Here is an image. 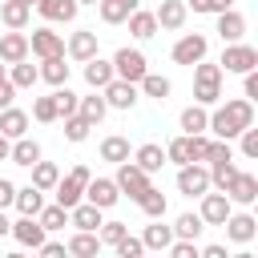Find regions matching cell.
I'll use <instances>...</instances> for the list:
<instances>
[{"label": "cell", "mask_w": 258, "mask_h": 258, "mask_svg": "<svg viewBox=\"0 0 258 258\" xmlns=\"http://www.w3.org/2000/svg\"><path fill=\"white\" fill-rule=\"evenodd\" d=\"M246 125H254V101H226L218 113H210V121H206V129H214L222 141H230V137H238Z\"/></svg>", "instance_id": "6da1fadb"}, {"label": "cell", "mask_w": 258, "mask_h": 258, "mask_svg": "<svg viewBox=\"0 0 258 258\" xmlns=\"http://www.w3.org/2000/svg\"><path fill=\"white\" fill-rule=\"evenodd\" d=\"M194 101L198 105H214L218 97H222V69L218 64H206V56L198 60V69H194Z\"/></svg>", "instance_id": "7a4b0ae2"}, {"label": "cell", "mask_w": 258, "mask_h": 258, "mask_svg": "<svg viewBox=\"0 0 258 258\" xmlns=\"http://www.w3.org/2000/svg\"><path fill=\"white\" fill-rule=\"evenodd\" d=\"M93 173L85 169V165H73V173L64 177V181H56L52 189H56V206H64V210H73L77 202H81V194H85V181H89Z\"/></svg>", "instance_id": "3957f363"}, {"label": "cell", "mask_w": 258, "mask_h": 258, "mask_svg": "<svg viewBox=\"0 0 258 258\" xmlns=\"http://www.w3.org/2000/svg\"><path fill=\"white\" fill-rule=\"evenodd\" d=\"M258 64V48H250V44H238V40H230V48L222 52V60H218V69L222 73H250Z\"/></svg>", "instance_id": "277c9868"}, {"label": "cell", "mask_w": 258, "mask_h": 258, "mask_svg": "<svg viewBox=\"0 0 258 258\" xmlns=\"http://www.w3.org/2000/svg\"><path fill=\"white\" fill-rule=\"evenodd\" d=\"M149 69H145V56L137 52V48H117V56H113V77H121V81H141Z\"/></svg>", "instance_id": "5b68a950"}, {"label": "cell", "mask_w": 258, "mask_h": 258, "mask_svg": "<svg viewBox=\"0 0 258 258\" xmlns=\"http://www.w3.org/2000/svg\"><path fill=\"white\" fill-rule=\"evenodd\" d=\"M177 189H181L185 198H202V194L210 189V169H202L198 161H185V165L177 169Z\"/></svg>", "instance_id": "8992f818"}, {"label": "cell", "mask_w": 258, "mask_h": 258, "mask_svg": "<svg viewBox=\"0 0 258 258\" xmlns=\"http://www.w3.org/2000/svg\"><path fill=\"white\" fill-rule=\"evenodd\" d=\"M113 181H117V189H121V194H129L133 202H137V194H141V189H149V173H145L141 165H133V161H121V169H117V177H113Z\"/></svg>", "instance_id": "52a82bcc"}, {"label": "cell", "mask_w": 258, "mask_h": 258, "mask_svg": "<svg viewBox=\"0 0 258 258\" xmlns=\"http://www.w3.org/2000/svg\"><path fill=\"white\" fill-rule=\"evenodd\" d=\"M85 198H89L93 206L109 210V206H117L121 189H117V181H109V177H89V181H85Z\"/></svg>", "instance_id": "ba28073f"}, {"label": "cell", "mask_w": 258, "mask_h": 258, "mask_svg": "<svg viewBox=\"0 0 258 258\" xmlns=\"http://www.w3.org/2000/svg\"><path fill=\"white\" fill-rule=\"evenodd\" d=\"M20 246H40L44 242V226H40V218H32V214H20V222H12V230H8Z\"/></svg>", "instance_id": "9c48e42d"}, {"label": "cell", "mask_w": 258, "mask_h": 258, "mask_svg": "<svg viewBox=\"0 0 258 258\" xmlns=\"http://www.w3.org/2000/svg\"><path fill=\"white\" fill-rule=\"evenodd\" d=\"M206 36H198V32H189V36H181L177 44H173V60L177 64H198L202 56H206Z\"/></svg>", "instance_id": "30bf717a"}, {"label": "cell", "mask_w": 258, "mask_h": 258, "mask_svg": "<svg viewBox=\"0 0 258 258\" xmlns=\"http://www.w3.org/2000/svg\"><path fill=\"white\" fill-rule=\"evenodd\" d=\"M105 105H113V109H133V105H137V89H133V81L113 77V81L105 85Z\"/></svg>", "instance_id": "8fae6325"}, {"label": "cell", "mask_w": 258, "mask_h": 258, "mask_svg": "<svg viewBox=\"0 0 258 258\" xmlns=\"http://www.w3.org/2000/svg\"><path fill=\"white\" fill-rule=\"evenodd\" d=\"M28 48L44 60V56H64V40L56 36V32H48V28H36L32 32V40H28Z\"/></svg>", "instance_id": "7c38bea8"}, {"label": "cell", "mask_w": 258, "mask_h": 258, "mask_svg": "<svg viewBox=\"0 0 258 258\" xmlns=\"http://www.w3.org/2000/svg\"><path fill=\"white\" fill-rule=\"evenodd\" d=\"M24 56H28V36H24L20 28L4 32V36H0V60L16 64V60H24Z\"/></svg>", "instance_id": "4fadbf2b"}, {"label": "cell", "mask_w": 258, "mask_h": 258, "mask_svg": "<svg viewBox=\"0 0 258 258\" xmlns=\"http://www.w3.org/2000/svg\"><path fill=\"white\" fill-rule=\"evenodd\" d=\"M226 198H230V202H238V206H250V202L258 198V177H254V173H242V169H238V177L230 181Z\"/></svg>", "instance_id": "5bb4252c"}, {"label": "cell", "mask_w": 258, "mask_h": 258, "mask_svg": "<svg viewBox=\"0 0 258 258\" xmlns=\"http://www.w3.org/2000/svg\"><path fill=\"white\" fill-rule=\"evenodd\" d=\"M226 218H230V198L226 194H202V222L222 226Z\"/></svg>", "instance_id": "9a60e30c"}, {"label": "cell", "mask_w": 258, "mask_h": 258, "mask_svg": "<svg viewBox=\"0 0 258 258\" xmlns=\"http://www.w3.org/2000/svg\"><path fill=\"white\" fill-rule=\"evenodd\" d=\"M153 20H157V28H181L185 24V0H161Z\"/></svg>", "instance_id": "2e32d148"}, {"label": "cell", "mask_w": 258, "mask_h": 258, "mask_svg": "<svg viewBox=\"0 0 258 258\" xmlns=\"http://www.w3.org/2000/svg\"><path fill=\"white\" fill-rule=\"evenodd\" d=\"M24 129H28V113L24 109H0V133L8 137V141H16V137H24Z\"/></svg>", "instance_id": "e0dca14e"}, {"label": "cell", "mask_w": 258, "mask_h": 258, "mask_svg": "<svg viewBox=\"0 0 258 258\" xmlns=\"http://www.w3.org/2000/svg\"><path fill=\"white\" fill-rule=\"evenodd\" d=\"M64 250L77 254V258H93V254L101 250V238H97V230H77V234L64 242Z\"/></svg>", "instance_id": "ac0fdd59"}, {"label": "cell", "mask_w": 258, "mask_h": 258, "mask_svg": "<svg viewBox=\"0 0 258 258\" xmlns=\"http://www.w3.org/2000/svg\"><path fill=\"white\" fill-rule=\"evenodd\" d=\"M222 226H226V234H230L234 242H250V238L258 234V222H254L250 214H230Z\"/></svg>", "instance_id": "d6986e66"}, {"label": "cell", "mask_w": 258, "mask_h": 258, "mask_svg": "<svg viewBox=\"0 0 258 258\" xmlns=\"http://www.w3.org/2000/svg\"><path fill=\"white\" fill-rule=\"evenodd\" d=\"M36 8H40L44 20H64V24H69L81 4H77V0H36Z\"/></svg>", "instance_id": "ffe728a7"}, {"label": "cell", "mask_w": 258, "mask_h": 258, "mask_svg": "<svg viewBox=\"0 0 258 258\" xmlns=\"http://www.w3.org/2000/svg\"><path fill=\"white\" fill-rule=\"evenodd\" d=\"M85 81H89L93 89H105V85L113 81V60H101V56H89V60H85Z\"/></svg>", "instance_id": "44dd1931"}, {"label": "cell", "mask_w": 258, "mask_h": 258, "mask_svg": "<svg viewBox=\"0 0 258 258\" xmlns=\"http://www.w3.org/2000/svg\"><path fill=\"white\" fill-rule=\"evenodd\" d=\"M69 222H73L77 230H97V226H101V206H93V202L81 206V202H77V206L69 210Z\"/></svg>", "instance_id": "7402d4cb"}, {"label": "cell", "mask_w": 258, "mask_h": 258, "mask_svg": "<svg viewBox=\"0 0 258 258\" xmlns=\"http://www.w3.org/2000/svg\"><path fill=\"white\" fill-rule=\"evenodd\" d=\"M218 16V32H222V40H242V32H246V20L234 12V8H226V12H214Z\"/></svg>", "instance_id": "603a6c76"}, {"label": "cell", "mask_w": 258, "mask_h": 258, "mask_svg": "<svg viewBox=\"0 0 258 258\" xmlns=\"http://www.w3.org/2000/svg\"><path fill=\"white\" fill-rule=\"evenodd\" d=\"M12 206L20 210V214H40V206H44V189H36V185H24V189H16V198H12Z\"/></svg>", "instance_id": "cb8c5ba5"}, {"label": "cell", "mask_w": 258, "mask_h": 258, "mask_svg": "<svg viewBox=\"0 0 258 258\" xmlns=\"http://www.w3.org/2000/svg\"><path fill=\"white\" fill-rule=\"evenodd\" d=\"M125 20H129V32H133L137 40H149V36L157 32V20H153V12H141V8H133Z\"/></svg>", "instance_id": "d4e9b609"}, {"label": "cell", "mask_w": 258, "mask_h": 258, "mask_svg": "<svg viewBox=\"0 0 258 258\" xmlns=\"http://www.w3.org/2000/svg\"><path fill=\"white\" fill-rule=\"evenodd\" d=\"M69 52H73L77 60H89V56H97V32H89V28L73 32V40H69Z\"/></svg>", "instance_id": "484cf974"}, {"label": "cell", "mask_w": 258, "mask_h": 258, "mask_svg": "<svg viewBox=\"0 0 258 258\" xmlns=\"http://www.w3.org/2000/svg\"><path fill=\"white\" fill-rule=\"evenodd\" d=\"M137 8V0H101V20L105 24H125V16Z\"/></svg>", "instance_id": "4316f807"}, {"label": "cell", "mask_w": 258, "mask_h": 258, "mask_svg": "<svg viewBox=\"0 0 258 258\" xmlns=\"http://www.w3.org/2000/svg\"><path fill=\"white\" fill-rule=\"evenodd\" d=\"M133 165H141L145 173H157V169L165 165V149L149 141V145H141V149H137V161H133Z\"/></svg>", "instance_id": "83f0119b"}, {"label": "cell", "mask_w": 258, "mask_h": 258, "mask_svg": "<svg viewBox=\"0 0 258 258\" xmlns=\"http://www.w3.org/2000/svg\"><path fill=\"white\" fill-rule=\"evenodd\" d=\"M145 250H169V242H173V226H161V218H157V226H145Z\"/></svg>", "instance_id": "f1b7e54d"}, {"label": "cell", "mask_w": 258, "mask_h": 258, "mask_svg": "<svg viewBox=\"0 0 258 258\" xmlns=\"http://www.w3.org/2000/svg\"><path fill=\"white\" fill-rule=\"evenodd\" d=\"M28 12H32V8L20 4V0H4V4H0V20H4L8 28H24V24H28Z\"/></svg>", "instance_id": "f546056e"}, {"label": "cell", "mask_w": 258, "mask_h": 258, "mask_svg": "<svg viewBox=\"0 0 258 258\" xmlns=\"http://www.w3.org/2000/svg\"><path fill=\"white\" fill-rule=\"evenodd\" d=\"M48 85H69V64H64V56H44V69H36Z\"/></svg>", "instance_id": "4dcf8cb0"}, {"label": "cell", "mask_w": 258, "mask_h": 258, "mask_svg": "<svg viewBox=\"0 0 258 258\" xmlns=\"http://www.w3.org/2000/svg\"><path fill=\"white\" fill-rule=\"evenodd\" d=\"M77 113H81L89 125H101V121H105V113H109V105H105V97H81Z\"/></svg>", "instance_id": "1f68e13d"}, {"label": "cell", "mask_w": 258, "mask_h": 258, "mask_svg": "<svg viewBox=\"0 0 258 258\" xmlns=\"http://www.w3.org/2000/svg\"><path fill=\"white\" fill-rule=\"evenodd\" d=\"M8 157H12L16 165H32V161H40V145L28 141V137H16V145L8 149Z\"/></svg>", "instance_id": "d6a6232c"}, {"label": "cell", "mask_w": 258, "mask_h": 258, "mask_svg": "<svg viewBox=\"0 0 258 258\" xmlns=\"http://www.w3.org/2000/svg\"><path fill=\"white\" fill-rule=\"evenodd\" d=\"M56 181H60V169L52 161H32V185L36 189H52Z\"/></svg>", "instance_id": "836d02e7"}, {"label": "cell", "mask_w": 258, "mask_h": 258, "mask_svg": "<svg viewBox=\"0 0 258 258\" xmlns=\"http://www.w3.org/2000/svg\"><path fill=\"white\" fill-rule=\"evenodd\" d=\"M137 206H141L149 218H165V194H161V189H153V185L137 194Z\"/></svg>", "instance_id": "e575fe53"}, {"label": "cell", "mask_w": 258, "mask_h": 258, "mask_svg": "<svg viewBox=\"0 0 258 258\" xmlns=\"http://www.w3.org/2000/svg\"><path fill=\"white\" fill-rule=\"evenodd\" d=\"M206 121H210L206 105H189V109H181V129H185V133H206Z\"/></svg>", "instance_id": "d590c367"}, {"label": "cell", "mask_w": 258, "mask_h": 258, "mask_svg": "<svg viewBox=\"0 0 258 258\" xmlns=\"http://www.w3.org/2000/svg\"><path fill=\"white\" fill-rule=\"evenodd\" d=\"M234 177H238V165H234V161H214V165H210V185H218L222 194L230 189Z\"/></svg>", "instance_id": "8d00e7d4"}, {"label": "cell", "mask_w": 258, "mask_h": 258, "mask_svg": "<svg viewBox=\"0 0 258 258\" xmlns=\"http://www.w3.org/2000/svg\"><path fill=\"white\" fill-rule=\"evenodd\" d=\"M101 157H105V161H117V165L129 161V141H125V137H105V141H101Z\"/></svg>", "instance_id": "74e56055"}, {"label": "cell", "mask_w": 258, "mask_h": 258, "mask_svg": "<svg viewBox=\"0 0 258 258\" xmlns=\"http://www.w3.org/2000/svg\"><path fill=\"white\" fill-rule=\"evenodd\" d=\"M36 218H40L44 230H64V226H69V210H64V206H40Z\"/></svg>", "instance_id": "f35d334b"}, {"label": "cell", "mask_w": 258, "mask_h": 258, "mask_svg": "<svg viewBox=\"0 0 258 258\" xmlns=\"http://www.w3.org/2000/svg\"><path fill=\"white\" fill-rule=\"evenodd\" d=\"M52 97H56V117H73V113H77V105H81V97H77L69 85H56V93H52Z\"/></svg>", "instance_id": "ab89813d"}, {"label": "cell", "mask_w": 258, "mask_h": 258, "mask_svg": "<svg viewBox=\"0 0 258 258\" xmlns=\"http://www.w3.org/2000/svg\"><path fill=\"white\" fill-rule=\"evenodd\" d=\"M202 226H206V222H202V214H181V218H177V226H173V238H189V242H194V238L202 234Z\"/></svg>", "instance_id": "60d3db41"}, {"label": "cell", "mask_w": 258, "mask_h": 258, "mask_svg": "<svg viewBox=\"0 0 258 258\" xmlns=\"http://www.w3.org/2000/svg\"><path fill=\"white\" fill-rule=\"evenodd\" d=\"M8 81H12L16 89H32V85L40 81V73H36L32 64H24V60H16V64H12V77H8Z\"/></svg>", "instance_id": "b9f144b4"}, {"label": "cell", "mask_w": 258, "mask_h": 258, "mask_svg": "<svg viewBox=\"0 0 258 258\" xmlns=\"http://www.w3.org/2000/svg\"><path fill=\"white\" fill-rule=\"evenodd\" d=\"M141 89H145V97H157V101L169 97V81L157 77V73H145V77H141Z\"/></svg>", "instance_id": "7bdbcfd3"}, {"label": "cell", "mask_w": 258, "mask_h": 258, "mask_svg": "<svg viewBox=\"0 0 258 258\" xmlns=\"http://www.w3.org/2000/svg\"><path fill=\"white\" fill-rule=\"evenodd\" d=\"M89 129H93V125H89L81 113L64 117V137H69V141H85V137H89Z\"/></svg>", "instance_id": "ee69618b"}, {"label": "cell", "mask_w": 258, "mask_h": 258, "mask_svg": "<svg viewBox=\"0 0 258 258\" xmlns=\"http://www.w3.org/2000/svg\"><path fill=\"white\" fill-rule=\"evenodd\" d=\"M125 234H129V226H125V222H101V234H97V238H101L105 246H117Z\"/></svg>", "instance_id": "f6af8a7d"}, {"label": "cell", "mask_w": 258, "mask_h": 258, "mask_svg": "<svg viewBox=\"0 0 258 258\" xmlns=\"http://www.w3.org/2000/svg\"><path fill=\"white\" fill-rule=\"evenodd\" d=\"M165 157L177 161V165H185V161H189V133H185V137H173L169 149H165Z\"/></svg>", "instance_id": "bcb514c9"}, {"label": "cell", "mask_w": 258, "mask_h": 258, "mask_svg": "<svg viewBox=\"0 0 258 258\" xmlns=\"http://www.w3.org/2000/svg\"><path fill=\"white\" fill-rule=\"evenodd\" d=\"M32 113H36V121H56V97H36Z\"/></svg>", "instance_id": "7dc6e473"}, {"label": "cell", "mask_w": 258, "mask_h": 258, "mask_svg": "<svg viewBox=\"0 0 258 258\" xmlns=\"http://www.w3.org/2000/svg\"><path fill=\"white\" fill-rule=\"evenodd\" d=\"M185 8H194V12H226V8H234V0H185Z\"/></svg>", "instance_id": "c3c4849f"}, {"label": "cell", "mask_w": 258, "mask_h": 258, "mask_svg": "<svg viewBox=\"0 0 258 258\" xmlns=\"http://www.w3.org/2000/svg\"><path fill=\"white\" fill-rule=\"evenodd\" d=\"M141 250H145L141 238H129V234H125V238L117 242V254H121V258H141Z\"/></svg>", "instance_id": "681fc988"}, {"label": "cell", "mask_w": 258, "mask_h": 258, "mask_svg": "<svg viewBox=\"0 0 258 258\" xmlns=\"http://www.w3.org/2000/svg\"><path fill=\"white\" fill-rule=\"evenodd\" d=\"M238 137H242V153H246V157H258V129H254V125H246Z\"/></svg>", "instance_id": "f907efd6"}, {"label": "cell", "mask_w": 258, "mask_h": 258, "mask_svg": "<svg viewBox=\"0 0 258 258\" xmlns=\"http://www.w3.org/2000/svg\"><path fill=\"white\" fill-rule=\"evenodd\" d=\"M206 149H210V141L202 133H189V161H206Z\"/></svg>", "instance_id": "816d5d0a"}, {"label": "cell", "mask_w": 258, "mask_h": 258, "mask_svg": "<svg viewBox=\"0 0 258 258\" xmlns=\"http://www.w3.org/2000/svg\"><path fill=\"white\" fill-rule=\"evenodd\" d=\"M169 250H173V258H198V246H194L189 238H181V242H169Z\"/></svg>", "instance_id": "f5cc1de1"}, {"label": "cell", "mask_w": 258, "mask_h": 258, "mask_svg": "<svg viewBox=\"0 0 258 258\" xmlns=\"http://www.w3.org/2000/svg\"><path fill=\"white\" fill-rule=\"evenodd\" d=\"M12 97H16V85L4 77V81H0V109H8V105H12Z\"/></svg>", "instance_id": "db71d44e"}, {"label": "cell", "mask_w": 258, "mask_h": 258, "mask_svg": "<svg viewBox=\"0 0 258 258\" xmlns=\"http://www.w3.org/2000/svg\"><path fill=\"white\" fill-rule=\"evenodd\" d=\"M12 198H16V185L0 177V210H8V206H12Z\"/></svg>", "instance_id": "11a10c76"}, {"label": "cell", "mask_w": 258, "mask_h": 258, "mask_svg": "<svg viewBox=\"0 0 258 258\" xmlns=\"http://www.w3.org/2000/svg\"><path fill=\"white\" fill-rule=\"evenodd\" d=\"M36 250H40L44 258H60V254H64V242H40Z\"/></svg>", "instance_id": "9f6ffc18"}, {"label": "cell", "mask_w": 258, "mask_h": 258, "mask_svg": "<svg viewBox=\"0 0 258 258\" xmlns=\"http://www.w3.org/2000/svg\"><path fill=\"white\" fill-rule=\"evenodd\" d=\"M242 77H246V101H254V97H258V73L250 69V73H242Z\"/></svg>", "instance_id": "6f0895ef"}, {"label": "cell", "mask_w": 258, "mask_h": 258, "mask_svg": "<svg viewBox=\"0 0 258 258\" xmlns=\"http://www.w3.org/2000/svg\"><path fill=\"white\" fill-rule=\"evenodd\" d=\"M202 254H206V258H226V246H206Z\"/></svg>", "instance_id": "680465c9"}, {"label": "cell", "mask_w": 258, "mask_h": 258, "mask_svg": "<svg viewBox=\"0 0 258 258\" xmlns=\"http://www.w3.org/2000/svg\"><path fill=\"white\" fill-rule=\"evenodd\" d=\"M8 149H12V145H8V137L0 133V161H8Z\"/></svg>", "instance_id": "91938a15"}, {"label": "cell", "mask_w": 258, "mask_h": 258, "mask_svg": "<svg viewBox=\"0 0 258 258\" xmlns=\"http://www.w3.org/2000/svg\"><path fill=\"white\" fill-rule=\"evenodd\" d=\"M8 230H12V222H8V218H4V210H0V238H4Z\"/></svg>", "instance_id": "94428289"}, {"label": "cell", "mask_w": 258, "mask_h": 258, "mask_svg": "<svg viewBox=\"0 0 258 258\" xmlns=\"http://www.w3.org/2000/svg\"><path fill=\"white\" fill-rule=\"evenodd\" d=\"M77 4H101V0H77Z\"/></svg>", "instance_id": "6125c7cd"}, {"label": "cell", "mask_w": 258, "mask_h": 258, "mask_svg": "<svg viewBox=\"0 0 258 258\" xmlns=\"http://www.w3.org/2000/svg\"><path fill=\"white\" fill-rule=\"evenodd\" d=\"M20 4H28V8H32V4H36V0H20Z\"/></svg>", "instance_id": "be15d7a7"}, {"label": "cell", "mask_w": 258, "mask_h": 258, "mask_svg": "<svg viewBox=\"0 0 258 258\" xmlns=\"http://www.w3.org/2000/svg\"><path fill=\"white\" fill-rule=\"evenodd\" d=\"M0 81H4V64H0Z\"/></svg>", "instance_id": "e7e4bbea"}, {"label": "cell", "mask_w": 258, "mask_h": 258, "mask_svg": "<svg viewBox=\"0 0 258 258\" xmlns=\"http://www.w3.org/2000/svg\"><path fill=\"white\" fill-rule=\"evenodd\" d=\"M0 4H4V0H0Z\"/></svg>", "instance_id": "03108f58"}]
</instances>
